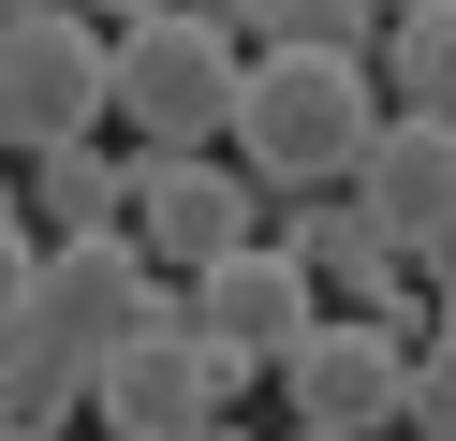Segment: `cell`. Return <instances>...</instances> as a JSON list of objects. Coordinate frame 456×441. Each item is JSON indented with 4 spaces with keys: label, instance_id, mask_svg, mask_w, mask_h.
I'll list each match as a JSON object with an SVG mask.
<instances>
[{
    "label": "cell",
    "instance_id": "4",
    "mask_svg": "<svg viewBox=\"0 0 456 441\" xmlns=\"http://www.w3.org/2000/svg\"><path fill=\"white\" fill-rule=\"evenodd\" d=\"M221 412H236V368L177 323V280H162L148 323L89 368V427H103V441H191V427H221Z\"/></svg>",
    "mask_w": 456,
    "mask_h": 441
},
{
    "label": "cell",
    "instance_id": "19",
    "mask_svg": "<svg viewBox=\"0 0 456 441\" xmlns=\"http://www.w3.org/2000/svg\"><path fill=\"white\" fill-rule=\"evenodd\" d=\"M191 441H250V427H236V412H221V427H191Z\"/></svg>",
    "mask_w": 456,
    "mask_h": 441
},
{
    "label": "cell",
    "instance_id": "6",
    "mask_svg": "<svg viewBox=\"0 0 456 441\" xmlns=\"http://www.w3.org/2000/svg\"><path fill=\"white\" fill-rule=\"evenodd\" d=\"M74 133H103V29L74 0H30V15H0V162Z\"/></svg>",
    "mask_w": 456,
    "mask_h": 441
},
{
    "label": "cell",
    "instance_id": "20",
    "mask_svg": "<svg viewBox=\"0 0 456 441\" xmlns=\"http://www.w3.org/2000/svg\"><path fill=\"white\" fill-rule=\"evenodd\" d=\"M368 15H412V0H368Z\"/></svg>",
    "mask_w": 456,
    "mask_h": 441
},
{
    "label": "cell",
    "instance_id": "22",
    "mask_svg": "<svg viewBox=\"0 0 456 441\" xmlns=\"http://www.w3.org/2000/svg\"><path fill=\"white\" fill-rule=\"evenodd\" d=\"M295 441H309V427H295Z\"/></svg>",
    "mask_w": 456,
    "mask_h": 441
},
{
    "label": "cell",
    "instance_id": "2",
    "mask_svg": "<svg viewBox=\"0 0 456 441\" xmlns=\"http://www.w3.org/2000/svg\"><path fill=\"white\" fill-rule=\"evenodd\" d=\"M412 353H427V294L397 280V294H368L354 323L324 309L265 382H280V412H295L309 441H397V368H412Z\"/></svg>",
    "mask_w": 456,
    "mask_h": 441
},
{
    "label": "cell",
    "instance_id": "8",
    "mask_svg": "<svg viewBox=\"0 0 456 441\" xmlns=\"http://www.w3.org/2000/svg\"><path fill=\"white\" fill-rule=\"evenodd\" d=\"M148 294H162V280H148L133 235H45V250H30V309H15V323H30L60 368H103V353L148 323Z\"/></svg>",
    "mask_w": 456,
    "mask_h": 441
},
{
    "label": "cell",
    "instance_id": "3",
    "mask_svg": "<svg viewBox=\"0 0 456 441\" xmlns=\"http://www.w3.org/2000/svg\"><path fill=\"white\" fill-rule=\"evenodd\" d=\"M236 59L207 15H148V29H103V118L133 133V162H177V147H221L236 118Z\"/></svg>",
    "mask_w": 456,
    "mask_h": 441
},
{
    "label": "cell",
    "instance_id": "18",
    "mask_svg": "<svg viewBox=\"0 0 456 441\" xmlns=\"http://www.w3.org/2000/svg\"><path fill=\"white\" fill-rule=\"evenodd\" d=\"M427 353H456V294H427Z\"/></svg>",
    "mask_w": 456,
    "mask_h": 441
},
{
    "label": "cell",
    "instance_id": "15",
    "mask_svg": "<svg viewBox=\"0 0 456 441\" xmlns=\"http://www.w3.org/2000/svg\"><path fill=\"white\" fill-rule=\"evenodd\" d=\"M397 441H456V353H412L397 368Z\"/></svg>",
    "mask_w": 456,
    "mask_h": 441
},
{
    "label": "cell",
    "instance_id": "7",
    "mask_svg": "<svg viewBox=\"0 0 456 441\" xmlns=\"http://www.w3.org/2000/svg\"><path fill=\"white\" fill-rule=\"evenodd\" d=\"M177 323H191V339H207L236 382H265L280 353L324 323V294H309L295 250H265V235H250V250H221V265H191V280H177Z\"/></svg>",
    "mask_w": 456,
    "mask_h": 441
},
{
    "label": "cell",
    "instance_id": "1",
    "mask_svg": "<svg viewBox=\"0 0 456 441\" xmlns=\"http://www.w3.org/2000/svg\"><path fill=\"white\" fill-rule=\"evenodd\" d=\"M368 133H383L368 59H280V45L236 59V118H221V147H236L250 192H338Z\"/></svg>",
    "mask_w": 456,
    "mask_h": 441
},
{
    "label": "cell",
    "instance_id": "14",
    "mask_svg": "<svg viewBox=\"0 0 456 441\" xmlns=\"http://www.w3.org/2000/svg\"><path fill=\"white\" fill-rule=\"evenodd\" d=\"M250 45H280V59H368V45H383V15H368V0H265Z\"/></svg>",
    "mask_w": 456,
    "mask_h": 441
},
{
    "label": "cell",
    "instance_id": "13",
    "mask_svg": "<svg viewBox=\"0 0 456 441\" xmlns=\"http://www.w3.org/2000/svg\"><path fill=\"white\" fill-rule=\"evenodd\" d=\"M74 412H89V368H60V353L15 323V339H0V441H74Z\"/></svg>",
    "mask_w": 456,
    "mask_h": 441
},
{
    "label": "cell",
    "instance_id": "11",
    "mask_svg": "<svg viewBox=\"0 0 456 441\" xmlns=\"http://www.w3.org/2000/svg\"><path fill=\"white\" fill-rule=\"evenodd\" d=\"M368 88H383L397 118H456V0H412V15H383V45H368Z\"/></svg>",
    "mask_w": 456,
    "mask_h": 441
},
{
    "label": "cell",
    "instance_id": "12",
    "mask_svg": "<svg viewBox=\"0 0 456 441\" xmlns=\"http://www.w3.org/2000/svg\"><path fill=\"white\" fill-rule=\"evenodd\" d=\"M15 221H45V235H118V147H103V133L30 147V206H15Z\"/></svg>",
    "mask_w": 456,
    "mask_h": 441
},
{
    "label": "cell",
    "instance_id": "17",
    "mask_svg": "<svg viewBox=\"0 0 456 441\" xmlns=\"http://www.w3.org/2000/svg\"><path fill=\"white\" fill-rule=\"evenodd\" d=\"M89 29H148V15H177V0H74Z\"/></svg>",
    "mask_w": 456,
    "mask_h": 441
},
{
    "label": "cell",
    "instance_id": "16",
    "mask_svg": "<svg viewBox=\"0 0 456 441\" xmlns=\"http://www.w3.org/2000/svg\"><path fill=\"white\" fill-rule=\"evenodd\" d=\"M30 250H45V235L15 221V192H0V339H15V309H30Z\"/></svg>",
    "mask_w": 456,
    "mask_h": 441
},
{
    "label": "cell",
    "instance_id": "10",
    "mask_svg": "<svg viewBox=\"0 0 456 441\" xmlns=\"http://www.w3.org/2000/svg\"><path fill=\"white\" fill-rule=\"evenodd\" d=\"M265 250H295L309 265V294H397V235L368 221L354 192H265Z\"/></svg>",
    "mask_w": 456,
    "mask_h": 441
},
{
    "label": "cell",
    "instance_id": "21",
    "mask_svg": "<svg viewBox=\"0 0 456 441\" xmlns=\"http://www.w3.org/2000/svg\"><path fill=\"white\" fill-rule=\"evenodd\" d=\"M0 15H30V0H0Z\"/></svg>",
    "mask_w": 456,
    "mask_h": 441
},
{
    "label": "cell",
    "instance_id": "5",
    "mask_svg": "<svg viewBox=\"0 0 456 441\" xmlns=\"http://www.w3.org/2000/svg\"><path fill=\"white\" fill-rule=\"evenodd\" d=\"M118 235L148 250V280H191V265H221V250L265 235V192L221 147H177V162H133L118 147Z\"/></svg>",
    "mask_w": 456,
    "mask_h": 441
},
{
    "label": "cell",
    "instance_id": "9",
    "mask_svg": "<svg viewBox=\"0 0 456 441\" xmlns=\"http://www.w3.org/2000/svg\"><path fill=\"white\" fill-rule=\"evenodd\" d=\"M338 192H354L383 235H427V221H456V118H397V103H383V133L354 147V176H338Z\"/></svg>",
    "mask_w": 456,
    "mask_h": 441
}]
</instances>
